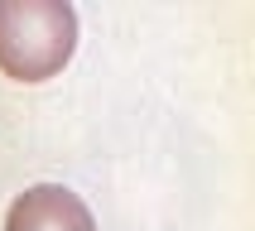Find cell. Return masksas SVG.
<instances>
[{
    "mask_svg": "<svg viewBox=\"0 0 255 231\" xmlns=\"http://www.w3.org/2000/svg\"><path fill=\"white\" fill-rule=\"evenodd\" d=\"M5 231H97L87 202L63 183H39L19 193L5 212Z\"/></svg>",
    "mask_w": 255,
    "mask_h": 231,
    "instance_id": "obj_2",
    "label": "cell"
},
{
    "mask_svg": "<svg viewBox=\"0 0 255 231\" xmlns=\"http://www.w3.org/2000/svg\"><path fill=\"white\" fill-rule=\"evenodd\" d=\"M77 48V10L68 0H0V68L14 82L53 77Z\"/></svg>",
    "mask_w": 255,
    "mask_h": 231,
    "instance_id": "obj_1",
    "label": "cell"
}]
</instances>
